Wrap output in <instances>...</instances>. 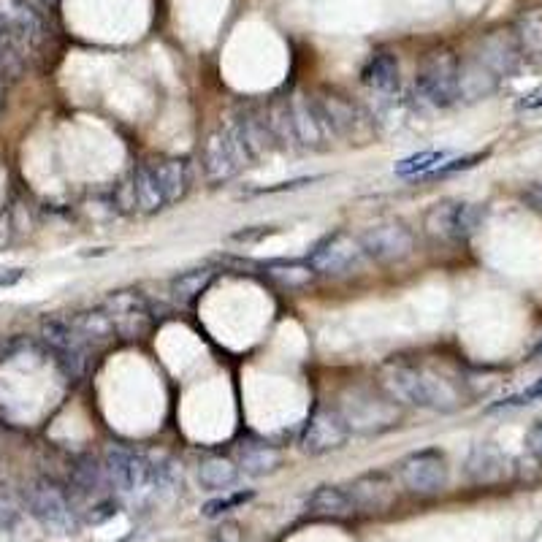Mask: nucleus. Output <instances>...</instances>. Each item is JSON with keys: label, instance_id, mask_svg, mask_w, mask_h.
Wrapping results in <instances>:
<instances>
[{"label": "nucleus", "instance_id": "nucleus-14", "mask_svg": "<svg viewBox=\"0 0 542 542\" xmlns=\"http://www.w3.org/2000/svg\"><path fill=\"white\" fill-rule=\"evenodd\" d=\"M228 131L239 144L244 160H258L263 155H269L274 150V141H277L269 128V120L263 114L253 112V109H242L236 114L234 125Z\"/></svg>", "mask_w": 542, "mask_h": 542}, {"label": "nucleus", "instance_id": "nucleus-37", "mask_svg": "<svg viewBox=\"0 0 542 542\" xmlns=\"http://www.w3.org/2000/svg\"><path fill=\"white\" fill-rule=\"evenodd\" d=\"M25 269H0V288H9L14 282L22 280Z\"/></svg>", "mask_w": 542, "mask_h": 542}, {"label": "nucleus", "instance_id": "nucleus-18", "mask_svg": "<svg viewBox=\"0 0 542 542\" xmlns=\"http://www.w3.org/2000/svg\"><path fill=\"white\" fill-rule=\"evenodd\" d=\"M347 491L353 496L356 507H364V510H383L393 502V483L383 472H369V475L356 477Z\"/></svg>", "mask_w": 542, "mask_h": 542}, {"label": "nucleus", "instance_id": "nucleus-34", "mask_svg": "<svg viewBox=\"0 0 542 542\" xmlns=\"http://www.w3.org/2000/svg\"><path fill=\"white\" fill-rule=\"evenodd\" d=\"M212 542H242V529L234 524V521H228L215 532Z\"/></svg>", "mask_w": 542, "mask_h": 542}, {"label": "nucleus", "instance_id": "nucleus-6", "mask_svg": "<svg viewBox=\"0 0 542 542\" xmlns=\"http://www.w3.org/2000/svg\"><path fill=\"white\" fill-rule=\"evenodd\" d=\"M106 475H109V483H112L120 494L128 496H141L152 491V477H155V467L150 461L139 453H133L128 448H114L106 450Z\"/></svg>", "mask_w": 542, "mask_h": 542}, {"label": "nucleus", "instance_id": "nucleus-27", "mask_svg": "<svg viewBox=\"0 0 542 542\" xmlns=\"http://www.w3.org/2000/svg\"><path fill=\"white\" fill-rule=\"evenodd\" d=\"M263 271L269 274L271 280H277L285 288H301L312 280L315 269L309 263H288V261H271L263 263Z\"/></svg>", "mask_w": 542, "mask_h": 542}, {"label": "nucleus", "instance_id": "nucleus-23", "mask_svg": "<svg viewBox=\"0 0 542 542\" xmlns=\"http://www.w3.org/2000/svg\"><path fill=\"white\" fill-rule=\"evenodd\" d=\"M320 109L326 114V122L331 133H334V139L337 136H353L358 131V125H361V117H358L356 106L353 103L342 101L337 95H326V98H318Z\"/></svg>", "mask_w": 542, "mask_h": 542}, {"label": "nucleus", "instance_id": "nucleus-36", "mask_svg": "<svg viewBox=\"0 0 542 542\" xmlns=\"http://www.w3.org/2000/svg\"><path fill=\"white\" fill-rule=\"evenodd\" d=\"M524 112H534V109H542V87H537V90H532V93H526L524 98H521V103H518Z\"/></svg>", "mask_w": 542, "mask_h": 542}, {"label": "nucleus", "instance_id": "nucleus-5", "mask_svg": "<svg viewBox=\"0 0 542 542\" xmlns=\"http://www.w3.org/2000/svg\"><path fill=\"white\" fill-rule=\"evenodd\" d=\"M399 480L412 494H437L448 483V458L440 448H423L399 461Z\"/></svg>", "mask_w": 542, "mask_h": 542}, {"label": "nucleus", "instance_id": "nucleus-33", "mask_svg": "<svg viewBox=\"0 0 542 542\" xmlns=\"http://www.w3.org/2000/svg\"><path fill=\"white\" fill-rule=\"evenodd\" d=\"M320 177H299V179H290V182H280V185L274 187H258L255 193H282V190H299V187H307L312 182H318Z\"/></svg>", "mask_w": 542, "mask_h": 542}, {"label": "nucleus", "instance_id": "nucleus-22", "mask_svg": "<svg viewBox=\"0 0 542 542\" xmlns=\"http://www.w3.org/2000/svg\"><path fill=\"white\" fill-rule=\"evenodd\" d=\"M282 464L280 450L274 445H266V442H247L239 450V467L253 477H263L277 472Z\"/></svg>", "mask_w": 542, "mask_h": 542}, {"label": "nucleus", "instance_id": "nucleus-30", "mask_svg": "<svg viewBox=\"0 0 542 542\" xmlns=\"http://www.w3.org/2000/svg\"><path fill=\"white\" fill-rule=\"evenodd\" d=\"M19 57H22V47H19V41L14 38L9 25H6L3 17H0V66L19 63Z\"/></svg>", "mask_w": 542, "mask_h": 542}, {"label": "nucleus", "instance_id": "nucleus-9", "mask_svg": "<svg viewBox=\"0 0 542 542\" xmlns=\"http://www.w3.org/2000/svg\"><path fill=\"white\" fill-rule=\"evenodd\" d=\"M361 250L380 263H399L415 250V236L404 223L372 225L361 239Z\"/></svg>", "mask_w": 542, "mask_h": 542}, {"label": "nucleus", "instance_id": "nucleus-10", "mask_svg": "<svg viewBox=\"0 0 542 542\" xmlns=\"http://www.w3.org/2000/svg\"><path fill=\"white\" fill-rule=\"evenodd\" d=\"M288 112L290 122H293V133H296V141H299L301 147L320 150V147H326V141L334 139L318 98H307V95L301 93L290 95Z\"/></svg>", "mask_w": 542, "mask_h": 542}, {"label": "nucleus", "instance_id": "nucleus-11", "mask_svg": "<svg viewBox=\"0 0 542 542\" xmlns=\"http://www.w3.org/2000/svg\"><path fill=\"white\" fill-rule=\"evenodd\" d=\"M103 309H106V315L112 320L117 337L141 339L150 331V307H147V301L141 299L139 293H133V290H120V293L109 296Z\"/></svg>", "mask_w": 542, "mask_h": 542}, {"label": "nucleus", "instance_id": "nucleus-3", "mask_svg": "<svg viewBox=\"0 0 542 542\" xmlns=\"http://www.w3.org/2000/svg\"><path fill=\"white\" fill-rule=\"evenodd\" d=\"M28 510L33 513L38 524L44 526L49 534L55 537H68L79 529V518H76L74 507L68 502L66 491L49 480H36L28 488Z\"/></svg>", "mask_w": 542, "mask_h": 542}, {"label": "nucleus", "instance_id": "nucleus-35", "mask_svg": "<svg viewBox=\"0 0 542 542\" xmlns=\"http://www.w3.org/2000/svg\"><path fill=\"white\" fill-rule=\"evenodd\" d=\"M526 445H529V450H532L534 456L542 458V421H537L529 429V434H526Z\"/></svg>", "mask_w": 542, "mask_h": 542}, {"label": "nucleus", "instance_id": "nucleus-24", "mask_svg": "<svg viewBox=\"0 0 542 542\" xmlns=\"http://www.w3.org/2000/svg\"><path fill=\"white\" fill-rule=\"evenodd\" d=\"M236 480H239V469L228 458L209 456L198 464V483L204 486V491H228L236 486Z\"/></svg>", "mask_w": 542, "mask_h": 542}, {"label": "nucleus", "instance_id": "nucleus-16", "mask_svg": "<svg viewBox=\"0 0 542 542\" xmlns=\"http://www.w3.org/2000/svg\"><path fill=\"white\" fill-rule=\"evenodd\" d=\"M361 82H364L374 95H380L385 101H393L402 87V66L391 52H377L366 60L361 68Z\"/></svg>", "mask_w": 542, "mask_h": 542}, {"label": "nucleus", "instance_id": "nucleus-2", "mask_svg": "<svg viewBox=\"0 0 542 542\" xmlns=\"http://www.w3.org/2000/svg\"><path fill=\"white\" fill-rule=\"evenodd\" d=\"M458 68L456 55L448 49L429 52L415 74V90L431 106L448 109L458 101Z\"/></svg>", "mask_w": 542, "mask_h": 542}, {"label": "nucleus", "instance_id": "nucleus-12", "mask_svg": "<svg viewBox=\"0 0 542 542\" xmlns=\"http://www.w3.org/2000/svg\"><path fill=\"white\" fill-rule=\"evenodd\" d=\"M361 255H364V250H361L358 239H353L345 231H334V234L323 236L309 250L307 263L315 271H323V274H339V271H347L350 266H356Z\"/></svg>", "mask_w": 542, "mask_h": 542}, {"label": "nucleus", "instance_id": "nucleus-15", "mask_svg": "<svg viewBox=\"0 0 542 542\" xmlns=\"http://www.w3.org/2000/svg\"><path fill=\"white\" fill-rule=\"evenodd\" d=\"M0 17L9 25L22 52L38 47L44 38V19L30 9L25 0H0Z\"/></svg>", "mask_w": 542, "mask_h": 542}, {"label": "nucleus", "instance_id": "nucleus-29", "mask_svg": "<svg viewBox=\"0 0 542 542\" xmlns=\"http://www.w3.org/2000/svg\"><path fill=\"white\" fill-rule=\"evenodd\" d=\"M253 491H236V494H225L220 496V499H212V502H206L204 510H201V515L204 518H220V515L231 513V510H236V507H244L250 499H253Z\"/></svg>", "mask_w": 542, "mask_h": 542}, {"label": "nucleus", "instance_id": "nucleus-26", "mask_svg": "<svg viewBox=\"0 0 542 542\" xmlns=\"http://www.w3.org/2000/svg\"><path fill=\"white\" fill-rule=\"evenodd\" d=\"M453 158L450 152L445 150H423V152H415V155H410V158L399 160L396 166H393V174L396 177H429V174H434V171L440 169L442 163H448V160Z\"/></svg>", "mask_w": 542, "mask_h": 542}, {"label": "nucleus", "instance_id": "nucleus-20", "mask_svg": "<svg viewBox=\"0 0 542 542\" xmlns=\"http://www.w3.org/2000/svg\"><path fill=\"white\" fill-rule=\"evenodd\" d=\"M356 510V502L347 488L339 486H320L312 491L307 499V513L320 515V518H345Z\"/></svg>", "mask_w": 542, "mask_h": 542}, {"label": "nucleus", "instance_id": "nucleus-38", "mask_svg": "<svg viewBox=\"0 0 542 542\" xmlns=\"http://www.w3.org/2000/svg\"><path fill=\"white\" fill-rule=\"evenodd\" d=\"M529 196L537 201V204L542 206V182H537V185H532V190H529Z\"/></svg>", "mask_w": 542, "mask_h": 542}, {"label": "nucleus", "instance_id": "nucleus-4", "mask_svg": "<svg viewBox=\"0 0 542 542\" xmlns=\"http://www.w3.org/2000/svg\"><path fill=\"white\" fill-rule=\"evenodd\" d=\"M483 217H486V209L472 201H440L426 212L423 225L437 239L464 242L480 228Z\"/></svg>", "mask_w": 542, "mask_h": 542}, {"label": "nucleus", "instance_id": "nucleus-19", "mask_svg": "<svg viewBox=\"0 0 542 542\" xmlns=\"http://www.w3.org/2000/svg\"><path fill=\"white\" fill-rule=\"evenodd\" d=\"M133 204L139 206L141 212H158L166 204V196H163V187L158 182V174H155V166L150 163H139L136 171H133Z\"/></svg>", "mask_w": 542, "mask_h": 542}, {"label": "nucleus", "instance_id": "nucleus-32", "mask_svg": "<svg viewBox=\"0 0 542 542\" xmlns=\"http://www.w3.org/2000/svg\"><path fill=\"white\" fill-rule=\"evenodd\" d=\"M488 152H475V155H461V158H450L448 163H442L440 169L429 174V177H445V174H456V171L475 169L480 160H486Z\"/></svg>", "mask_w": 542, "mask_h": 542}, {"label": "nucleus", "instance_id": "nucleus-25", "mask_svg": "<svg viewBox=\"0 0 542 542\" xmlns=\"http://www.w3.org/2000/svg\"><path fill=\"white\" fill-rule=\"evenodd\" d=\"M215 282V271L212 269H190L177 274L174 280H171V293H174V299L179 304H196L201 296H204L209 285Z\"/></svg>", "mask_w": 542, "mask_h": 542}, {"label": "nucleus", "instance_id": "nucleus-31", "mask_svg": "<svg viewBox=\"0 0 542 542\" xmlns=\"http://www.w3.org/2000/svg\"><path fill=\"white\" fill-rule=\"evenodd\" d=\"M537 399H542V377L540 380H534L529 388H524L521 393H513V396H507V399H502V402L491 404L488 410H505V407H524V404H532L537 402Z\"/></svg>", "mask_w": 542, "mask_h": 542}, {"label": "nucleus", "instance_id": "nucleus-7", "mask_svg": "<svg viewBox=\"0 0 542 542\" xmlns=\"http://www.w3.org/2000/svg\"><path fill=\"white\" fill-rule=\"evenodd\" d=\"M347 440H350V423L345 421V415L331 407H318L309 415L299 445L307 456H326L331 450L345 448Z\"/></svg>", "mask_w": 542, "mask_h": 542}, {"label": "nucleus", "instance_id": "nucleus-13", "mask_svg": "<svg viewBox=\"0 0 542 542\" xmlns=\"http://www.w3.org/2000/svg\"><path fill=\"white\" fill-rule=\"evenodd\" d=\"M44 339H47V345L55 350L57 361L63 364L68 377H82L87 364V342L82 339V334H79L68 320H47V323H44Z\"/></svg>", "mask_w": 542, "mask_h": 542}, {"label": "nucleus", "instance_id": "nucleus-28", "mask_svg": "<svg viewBox=\"0 0 542 542\" xmlns=\"http://www.w3.org/2000/svg\"><path fill=\"white\" fill-rule=\"evenodd\" d=\"M71 326L82 334V339H109L114 337V326L109 315H106V309L101 312H85V315H79V318L71 320Z\"/></svg>", "mask_w": 542, "mask_h": 542}, {"label": "nucleus", "instance_id": "nucleus-39", "mask_svg": "<svg viewBox=\"0 0 542 542\" xmlns=\"http://www.w3.org/2000/svg\"><path fill=\"white\" fill-rule=\"evenodd\" d=\"M534 353H537V356L542 358V339H540V345H537V350H534Z\"/></svg>", "mask_w": 542, "mask_h": 542}, {"label": "nucleus", "instance_id": "nucleus-17", "mask_svg": "<svg viewBox=\"0 0 542 542\" xmlns=\"http://www.w3.org/2000/svg\"><path fill=\"white\" fill-rule=\"evenodd\" d=\"M467 475L480 483V486H491V483H499L502 477L507 475V458L505 453L494 445H475L472 453L467 458Z\"/></svg>", "mask_w": 542, "mask_h": 542}, {"label": "nucleus", "instance_id": "nucleus-21", "mask_svg": "<svg viewBox=\"0 0 542 542\" xmlns=\"http://www.w3.org/2000/svg\"><path fill=\"white\" fill-rule=\"evenodd\" d=\"M152 166H155L158 182L163 187L166 204H177L190 187V163L182 158H163L152 160Z\"/></svg>", "mask_w": 542, "mask_h": 542}, {"label": "nucleus", "instance_id": "nucleus-1", "mask_svg": "<svg viewBox=\"0 0 542 542\" xmlns=\"http://www.w3.org/2000/svg\"><path fill=\"white\" fill-rule=\"evenodd\" d=\"M383 385L396 402L412 404V407L440 412L456 410L458 407L456 388L448 380L437 377V374L421 369V366L388 364L383 374Z\"/></svg>", "mask_w": 542, "mask_h": 542}, {"label": "nucleus", "instance_id": "nucleus-40", "mask_svg": "<svg viewBox=\"0 0 542 542\" xmlns=\"http://www.w3.org/2000/svg\"><path fill=\"white\" fill-rule=\"evenodd\" d=\"M49 3H52V0H49Z\"/></svg>", "mask_w": 542, "mask_h": 542}, {"label": "nucleus", "instance_id": "nucleus-8", "mask_svg": "<svg viewBox=\"0 0 542 542\" xmlns=\"http://www.w3.org/2000/svg\"><path fill=\"white\" fill-rule=\"evenodd\" d=\"M244 163L247 160H244L242 150H239V144H236L228 128H220V131H212L206 136L204 152H201V166H204L206 179L212 185L234 179Z\"/></svg>", "mask_w": 542, "mask_h": 542}]
</instances>
